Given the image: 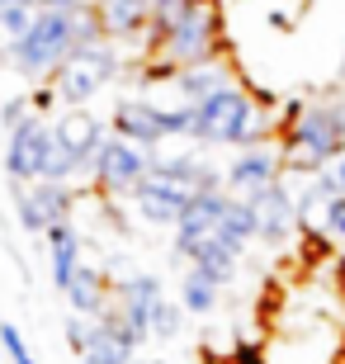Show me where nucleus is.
Returning <instances> with one entry per match:
<instances>
[{"instance_id":"nucleus-20","label":"nucleus","mask_w":345,"mask_h":364,"mask_svg":"<svg viewBox=\"0 0 345 364\" xmlns=\"http://www.w3.org/2000/svg\"><path fill=\"white\" fill-rule=\"evenodd\" d=\"M33 5H24V0H10L5 10H0V62H10L14 53V43L28 33V24H33Z\"/></svg>"},{"instance_id":"nucleus-31","label":"nucleus","mask_w":345,"mask_h":364,"mask_svg":"<svg viewBox=\"0 0 345 364\" xmlns=\"http://www.w3.org/2000/svg\"><path fill=\"white\" fill-rule=\"evenodd\" d=\"M152 5H156V0H152Z\"/></svg>"},{"instance_id":"nucleus-29","label":"nucleus","mask_w":345,"mask_h":364,"mask_svg":"<svg viewBox=\"0 0 345 364\" xmlns=\"http://www.w3.org/2000/svg\"><path fill=\"white\" fill-rule=\"evenodd\" d=\"M80 364H114V360H100V355H85V360Z\"/></svg>"},{"instance_id":"nucleus-15","label":"nucleus","mask_w":345,"mask_h":364,"mask_svg":"<svg viewBox=\"0 0 345 364\" xmlns=\"http://www.w3.org/2000/svg\"><path fill=\"white\" fill-rule=\"evenodd\" d=\"M53 133L62 147H71L85 161V171H90L95 161V151H100V142H105V123L95 119V114H85V109H62L53 119Z\"/></svg>"},{"instance_id":"nucleus-26","label":"nucleus","mask_w":345,"mask_h":364,"mask_svg":"<svg viewBox=\"0 0 345 364\" xmlns=\"http://www.w3.org/2000/svg\"><path fill=\"white\" fill-rule=\"evenodd\" d=\"M232 360H237V364H265V350H260L251 336H241V341H237V355H232Z\"/></svg>"},{"instance_id":"nucleus-12","label":"nucleus","mask_w":345,"mask_h":364,"mask_svg":"<svg viewBox=\"0 0 345 364\" xmlns=\"http://www.w3.org/2000/svg\"><path fill=\"white\" fill-rule=\"evenodd\" d=\"M284 176H289V166H284V151L275 142H265V147H241L232 156V166H227V189L241 194V199H251L260 189L279 185Z\"/></svg>"},{"instance_id":"nucleus-25","label":"nucleus","mask_w":345,"mask_h":364,"mask_svg":"<svg viewBox=\"0 0 345 364\" xmlns=\"http://www.w3.org/2000/svg\"><path fill=\"white\" fill-rule=\"evenodd\" d=\"M57 100H62V95H57V90H53L48 81H43L38 90L28 95V105H33V114H38V119H48V114H53V105H57Z\"/></svg>"},{"instance_id":"nucleus-27","label":"nucleus","mask_w":345,"mask_h":364,"mask_svg":"<svg viewBox=\"0 0 345 364\" xmlns=\"http://www.w3.org/2000/svg\"><path fill=\"white\" fill-rule=\"evenodd\" d=\"M33 10H80V5H90V0H24Z\"/></svg>"},{"instance_id":"nucleus-2","label":"nucleus","mask_w":345,"mask_h":364,"mask_svg":"<svg viewBox=\"0 0 345 364\" xmlns=\"http://www.w3.org/2000/svg\"><path fill=\"white\" fill-rule=\"evenodd\" d=\"M279 151H284L289 176H322L336 156H345L336 100H303L298 119L279 133Z\"/></svg>"},{"instance_id":"nucleus-19","label":"nucleus","mask_w":345,"mask_h":364,"mask_svg":"<svg viewBox=\"0 0 345 364\" xmlns=\"http://www.w3.org/2000/svg\"><path fill=\"white\" fill-rule=\"evenodd\" d=\"M218 298H223V284H213L208 274H199L189 265L185 279H180V308L194 312V317H208V312L218 308Z\"/></svg>"},{"instance_id":"nucleus-24","label":"nucleus","mask_w":345,"mask_h":364,"mask_svg":"<svg viewBox=\"0 0 345 364\" xmlns=\"http://www.w3.org/2000/svg\"><path fill=\"white\" fill-rule=\"evenodd\" d=\"M24 119H33V105H28V100H10V105L0 109V123H5V133H14V128H19Z\"/></svg>"},{"instance_id":"nucleus-7","label":"nucleus","mask_w":345,"mask_h":364,"mask_svg":"<svg viewBox=\"0 0 345 364\" xmlns=\"http://www.w3.org/2000/svg\"><path fill=\"white\" fill-rule=\"evenodd\" d=\"M152 156H156V151L133 147V142H123L119 133H105V142H100V151H95V161H90L95 189H100L105 199H133V189L152 176Z\"/></svg>"},{"instance_id":"nucleus-9","label":"nucleus","mask_w":345,"mask_h":364,"mask_svg":"<svg viewBox=\"0 0 345 364\" xmlns=\"http://www.w3.org/2000/svg\"><path fill=\"white\" fill-rule=\"evenodd\" d=\"M48 156H53V123L33 114L10 133L5 171H10L14 185H33V180H48Z\"/></svg>"},{"instance_id":"nucleus-1","label":"nucleus","mask_w":345,"mask_h":364,"mask_svg":"<svg viewBox=\"0 0 345 364\" xmlns=\"http://www.w3.org/2000/svg\"><path fill=\"white\" fill-rule=\"evenodd\" d=\"M147 57L171 67H208L223 57V10L218 0H156Z\"/></svg>"},{"instance_id":"nucleus-14","label":"nucleus","mask_w":345,"mask_h":364,"mask_svg":"<svg viewBox=\"0 0 345 364\" xmlns=\"http://www.w3.org/2000/svg\"><path fill=\"white\" fill-rule=\"evenodd\" d=\"M109 43H133L152 33V0H95Z\"/></svg>"},{"instance_id":"nucleus-3","label":"nucleus","mask_w":345,"mask_h":364,"mask_svg":"<svg viewBox=\"0 0 345 364\" xmlns=\"http://www.w3.org/2000/svg\"><path fill=\"white\" fill-rule=\"evenodd\" d=\"M114 308L142 341H175L180 336V298H166V284L156 274H123L114 284Z\"/></svg>"},{"instance_id":"nucleus-18","label":"nucleus","mask_w":345,"mask_h":364,"mask_svg":"<svg viewBox=\"0 0 345 364\" xmlns=\"http://www.w3.org/2000/svg\"><path fill=\"white\" fill-rule=\"evenodd\" d=\"M227 85H237V76L223 67V62H208V67H185L180 76H175V85L171 90L185 100V105H203L208 95H218V90H227Z\"/></svg>"},{"instance_id":"nucleus-30","label":"nucleus","mask_w":345,"mask_h":364,"mask_svg":"<svg viewBox=\"0 0 345 364\" xmlns=\"http://www.w3.org/2000/svg\"><path fill=\"white\" fill-rule=\"evenodd\" d=\"M137 364H166V360H137Z\"/></svg>"},{"instance_id":"nucleus-5","label":"nucleus","mask_w":345,"mask_h":364,"mask_svg":"<svg viewBox=\"0 0 345 364\" xmlns=\"http://www.w3.org/2000/svg\"><path fill=\"white\" fill-rule=\"evenodd\" d=\"M203 194H208V189L194 176H180V171H171V166H161L156 156H152V176L133 189L128 203L137 208V218H142L147 228H180L185 208L194 199H203Z\"/></svg>"},{"instance_id":"nucleus-4","label":"nucleus","mask_w":345,"mask_h":364,"mask_svg":"<svg viewBox=\"0 0 345 364\" xmlns=\"http://www.w3.org/2000/svg\"><path fill=\"white\" fill-rule=\"evenodd\" d=\"M76 53V10H38L10 53V67L24 81H53V71Z\"/></svg>"},{"instance_id":"nucleus-10","label":"nucleus","mask_w":345,"mask_h":364,"mask_svg":"<svg viewBox=\"0 0 345 364\" xmlns=\"http://www.w3.org/2000/svg\"><path fill=\"white\" fill-rule=\"evenodd\" d=\"M251 213H255V242L260 246H289L293 232L303 228V218H298V194H293L284 180L260 194H251Z\"/></svg>"},{"instance_id":"nucleus-16","label":"nucleus","mask_w":345,"mask_h":364,"mask_svg":"<svg viewBox=\"0 0 345 364\" xmlns=\"http://www.w3.org/2000/svg\"><path fill=\"white\" fill-rule=\"evenodd\" d=\"M109 294H114V284L105 279V274L95 270V265H80L76 274H71V284H67V303H71V312L76 317H85V322H100L114 303H109Z\"/></svg>"},{"instance_id":"nucleus-21","label":"nucleus","mask_w":345,"mask_h":364,"mask_svg":"<svg viewBox=\"0 0 345 364\" xmlns=\"http://www.w3.org/2000/svg\"><path fill=\"white\" fill-rule=\"evenodd\" d=\"M317 232L331 246H345V199H331V203H327V213H322V228Z\"/></svg>"},{"instance_id":"nucleus-8","label":"nucleus","mask_w":345,"mask_h":364,"mask_svg":"<svg viewBox=\"0 0 345 364\" xmlns=\"http://www.w3.org/2000/svg\"><path fill=\"white\" fill-rule=\"evenodd\" d=\"M199 109V137L194 142H208V147H237L241 142V128H246V119H251V109H255V95L246 81L237 85H227V90L208 95Z\"/></svg>"},{"instance_id":"nucleus-11","label":"nucleus","mask_w":345,"mask_h":364,"mask_svg":"<svg viewBox=\"0 0 345 364\" xmlns=\"http://www.w3.org/2000/svg\"><path fill=\"white\" fill-rule=\"evenodd\" d=\"M71 189L62 180H33V185H14V213L24 232H48L71 218Z\"/></svg>"},{"instance_id":"nucleus-13","label":"nucleus","mask_w":345,"mask_h":364,"mask_svg":"<svg viewBox=\"0 0 345 364\" xmlns=\"http://www.w3.org/2000/svg\"><path fill=\"white\" fill-rule=\"evenodd\" d=\"M114 133L123 137V142H133V147H147L156 151L171 142V128H166V109L156 105V100H119L114 105Z\"/></svg>"},{"instance_id":"nucleus-17","label":"nucleus","mask_w":345,"mask_h":364,"mask_svg":"<svg viewBox=\"0 0 345 364\" xmlns=\"http://www.w3.org/2000/svg\"><path fill=\"white\" fill-rule=\"evenodd\" d=\"M43 237H48V260H53V284H57V294H67L71 274L85 265V260H80V232H76V223L67 218V223L48 228Z\"/></svg>"},{"instance_id":"nucleus-28","label":"nucleus","mask_w":345,"mask_h":364,"mask_svg":"<svg viewBox=\"0 0 345 364\" xmlns=\"http://www.w3.org/2000/svg\"><path fill=\"white\" fill-rule=\"evenodd\" d=\"M336 119H341V142H345V95L336 100Z\"/></svg>"},{"instance_id":"nucleus-6","label":"nucleus","mask_w":345,"mask_h":364,"mask_svg":"<svg viewBox=\"0 0 345 364\" xmlns=\"http://www.w3.org/2000/svg\"><path fill=\"white\" fill-rule=\"evenodd\" d=\"M119 71H123V62H119V53H114V43H100V48H76V53L53 71L48 85L62 95L67 109H80L85 100H95V95L105 90V85H114Z\"/></svg>"},{"instance_id":"nucleus-22","label":"nucleus","mask_w":345,"mask_h":364,"mask_svg":"<svg viewBox=\"0 0 345 364\" xmlns=\"http://www.w3.org/2000/svg\"><path fill=\"white\" fill-rule=\"evenodd\" d=\"M312 185H317L327 199H345V156H336L322 176H312Z\"/></svg>"},{"instance_id":"nucleus-23","label":"nucleus","mask_w":345,"mask_h":364,"mask_svg":"<svg viewBox=\"0 0 345 364\" xmlns=\"http://www.w3.org/2000/svg\"><path fill=\"white\" fill-rule=\"evenodd\" d=\"M0 346H5V355H10V364H38V360H33V355H28L24 336H19V326L0 322Z\"/></svg>"}]
</instances>
